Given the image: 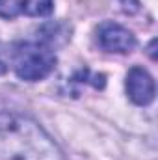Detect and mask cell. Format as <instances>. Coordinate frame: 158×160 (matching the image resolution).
<instances>
[{"instance_id": "52a82bcc", "label": "cell", "mask_w": 158, "mask_h": 160, "mask_svg": "<svg viewBox=\"0 0 158 160\" xmlns=\"http://www.w3.org/2000/svg\"><path fill=\"white\" fill-rule=\"evenodd\" d=\"M121 4H123L125 11H128V13H136L140 9V2L138 0H121Z\"/></svg>"}, {"instance_id": "9c48e42d", "label": "cell", "mask_w": 158, "mask_h": 160, "mask_svg": "<svg viewBox=\"0 0 158 160\" xmlns=\"http://www.w3.org/2000/svg\"><path fill=\"white\" fill-rule=\"evenodd\" d=\"M6 69H7V67H6V63L0 60V75H4V73H6Z\"/></svg>"}, {"instance_id": "277c9868", "label": "cell", "mask_w": 158, "mask_h": 160, "mask_svg": "<svg viewBox=\"0 0 158 160\" xmlns=\"http://www.w3.org/2000/svg\"><path fill=\"white\" fill-rule=\"evenodd\" d=\"M126 93L138 106H147L155 101V80L143 67H132L126 75Z\"/></svg>"}, {"instance_id": "3957f363", "label": "cell", "mask_w": 158, "mask_h": 160, "mask_svg": "<svg viewBox=\"0 0 158 160\" xmlns=\"http://www.w3.org/2000/svg\"><path fill=\"white\" fill-rule=\"evenodd\" d=\"M97 39L99 45L106 50V52H132L136 47V38L130 30H126L125 26H121L117 22H102L97 30Z\"/></svg>"}, {"instance_id": "6da1fadb", "label": "cell", "mask_w": 158, "mask_h": 160, "mask_svg": "<svg viewBox=\"0 0 158 160\" xmlns=\"http://www.w3.org/2000/svg\"><path fill=\"white\" fill-rule=\"evenodd\" d=\"M0 157L6 160H63V153L39 123L15 112H0Z\"/></svg>"}, {"instance_id": "7a4b0ae2", "label": "cell", "mask_w": 158, "mask_h": 160, "mask_svg": "<svg viewBox=\"0 0 158 160\" xmlns=\"http://www.w3.org/2000/svg\"><path fill=\"white\" fill-rule=\"evenodd\" d=\"M56 56L43 43H22L13 52V69L26 82H37L54 71Z\"/></svg>"}, {"instance_id": "8992f818", "label": "cell", "mask_w": 158, "mask_h": 160, "mask_svg": "<svg viewBox=\"0 0 158 160\" xmlns=\"http://www.w3.org/2000/svg\"><path fill=\"white\" fill-rule=\"evenodd\" d=\"M19 13H22L21 0H0V17L2 19H13Z\"/></svg>"}, {"instance_id": "5b68a950", "label": "cell", "mask_w": 158, "mask_h": 160, "mask_svg": "<svg viewBox=\"0 0 158 160\" xmlns=\"http://www.w3.org/2000/svg\"><path fill=\"white\" fill-rule=\"evenodd\" d=\"M54 8V0H21V9L30 17L50 15Z\"/></svg>"}, {"instance_id": "ba28073f", "label": "cell", "mask_w": 158, "mask_h": 160, "mask_svg": "<svg viewBox=\"0 0 158 160\" xmlns=\"http://www.w3.org/2000/svg\"><path fill=\"white\" fill-rule=\"evenodd\" d=\"M155 45H156V41L153 39L151 45H149V54H151V58H155Z\"/></svg>"}]
</instances>
